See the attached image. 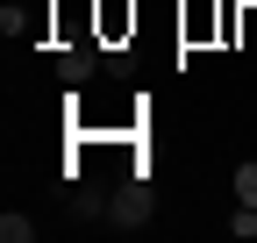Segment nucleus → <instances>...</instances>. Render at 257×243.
Wrapping results in <instances>:
<instances>
[{
	"instance_id": "nucleus-2",
	"label": "nucleus",
	"mask_w": 257,
	"mask_h": 243,
	"mask_svg": "<svg viewBox=\"0 0 257 243\" xmlns=\"http://www.w3.org/2000/svg\"><path fill=\"white\" fill-rule=\"evenodd\" d=\"M57 72H64V79H86V72H93V50H86V43H64V50H57Z\"/></svg>"
},
{
	"instance_id": "nucleus-1",
	"label": "nucleus",
	"mask_w": 257,
	"mask_h": 243,
	"mask_svg": "<svg viewBox=\"0 0 257 243\" xmlns=\"http://www.w3.org/2000/svg\"><path fill=\"white\" fill-rule=\"evenodd\" d=\"M143 222H150V186L136 179V186L114 193V229H143Z\"/></svg>"
},
{
	"instance_id": "nucleus-4",
	"label": "nucleus",
	"mask_w": 257,
	"mask_h": 243,
	"mask_svg": "<svg viewBox=\"0 0 257 243\" xmlns=\"http://www.w3.org/2000/svg\"><path fill=\"white\" fill-rule=\"evenodd\" d=\"M236 200L257 207V165H236Z\"/></svg>"
},
{
	"instance_id": "nucleus-3",
	"label": "nucleus",
	"mask_w": 257,
	"mask_h": 243,
	"mask_svg": "<svg viewBox=\"0 0 257 243\" xmlns=\"http://www.w3.org/2000/svg\"><path fill=\"white\" fill-rule=\"evenodd\" d=\"M29 236H36L29 215H0V243H29Z\"/></svg>"
}]
</instances>
